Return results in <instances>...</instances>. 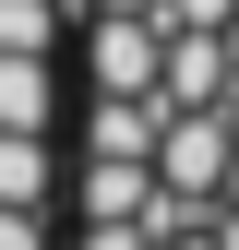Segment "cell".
I'll list each match as a JSON object with an SVG mask.
<instances>
[{"mask_svg":"<svg viewBox=\"0 0 239 250\" xmlns=\"http://www.w3.org/2000/svg\"><path fill=\"white\" fill-rule=\"evenodd\" d=\"M0 250H72V0H0Z\"/></svg>","mask_w":239,"mask_h":250,"instance_id":"1","label":"cell"}]
</instances>
